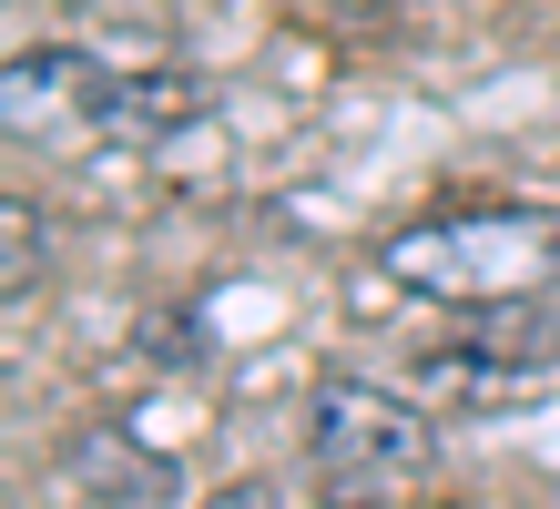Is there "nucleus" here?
<instances>
[{
    "label": "nucleus",
    "instance_id": "obj_1",
    "mask_svg": "<svg viewBox=\"0 0 560 509\" xmlns=\"http://www.w3.org/2000/svg\"><path fill=\"white\" fill-rule=\"evenodd\" d=\"M377 276H398L408 296L439 305H500V296H540L560 276V224L520 215V204H479V215H428L398 224L377 245Z\"/></svg>",
    "mask_w": 560,
    "mask_h": 509
},
{
    "label": "nucleus",
    "instance_id": "obj_2",
    "mask_svg": "<svg viewBox=\"0 0 560 509\" xmlns=\"http://www.w3.org/2000/svg\"><path fill=\"white\" fill-rule=\"evenodd\" d=\"M428 407H408L398 387H368V378H326L316 407H306V459L326 468L337 499H398L428 479Z\"/></svg>",
    "mask_w": 560,
    "mask_h": 509
},
{
    "label": "nucleus",
    "instance_id": "obj_3",
    "mask_svg": "<svg viewBox=\"0 0 560 509\" xmlns=\"http://www.w3.org/2000/svg\"><path fill=\"white\" fill-rule=\"evenodd\" d=\"M103 61L72 51V42H42V51H11V72H0V123L21 132H92V113H103Z\"/></svg>",
    "mask_w": 560,
    "mask_h": 509
},
{
    "label": "nucleus",
    "instance_id": "obj_4",
    "mask_svg": "<svg viewBox=\"0 0 560 509\" xmlns=\"http://www.w3.org/2000/svg\"><path fill=\"white\" fill-rule=\"evenodd\" d=\"M205 113V92H194L184 72H113L103 82V113H92V132H174V123H194Z\"/></svg>",
    "mask_w": 560,
    "mask_h": 509
},
{
    "label": "nucleus",
    "instance_id": "obj_5",
    "mask_svg": "<svg viewBox=\"0 0 560 509\" xmlns=\"http://www.w3.org/2000/svg\"><path fill=\"white\" fill-rule=\"evenodd\" d=\"M520 378H530V367L489 357L479 336H448V347H428V357H418V387H439V397H458V407H510Z\"/></svg>",
    "mask_w": 560,
    "mask_h": 509
},
{
    "label": "nucleus",
    "instance_id": "obj_6",
    "mask_svg": "<svg viewBox=\"0 0 560 509\" xmlns=\"http://www.w3.org/2000/svg\"><path fill=\"white\" fill-rule=\"evenodd\" d=\"M72 479H82V499H163L174 468L143 459V449H113V438H82V449H72Z\"/></svg>",
    "mask_w": 560,
    "mask_h": 509
},
{
    "label": "nucleus",
    "instance_id": "obj_7",
    "mask_svg": "<svg viewBox=\"0 0 560 509\" xmlns=\"http://www.w3.org/2000/svg\"><path fill=\"white\" fill-rule=\"evenodd\" d=\"M0 234H11V245H0V286H11V296H31V265H42V224H31L21 204H11V215H0Z\"/></svg>",
    "mask_w": 560,
    "mask_h": 509
},
{
    "label": "nucleus",
    "instance_id": "obj_8",
    "mask_svg": "<svg viewBox=\"0 0 560 509\" xmlns=\"http://www.w3.org/2000/svg\"><path fill=\"white\" fill-rule=\"evenodd\" d=\"M205 509H285V499H276L266 479H245V489H224V499H205Z\"/></svg>",
    "mask_w": 560,
    "mask_h": 509
}]
</instances>
